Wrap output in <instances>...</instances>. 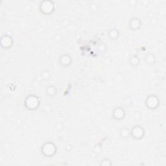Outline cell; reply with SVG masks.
I'll return each instance as SVG.
<instances>
[{
    "label": "cell",
    "mask_w": 166,
    "mask_h": 166,
    "mask_svg": "<svg viewBox=\"0 0 166 166\" xmlns=\"http://www.w3.org/2000/svg\"><path fill=\"white\" fill-rule=\"evenodd\" d=\"M40 104L38 97L35 95H28L25 100V106L30 110H37Z\"/></svg>",
    "instance_id": "obj_1"
},
{
    "label": "cell",
    "mask_w": 166,
    "mask_h": 166,
    "mask_svg": "<svg viewBox=\"0 0 166 166\" xmlns=\"http://www.w3.org/2000/svg\"><path fill=\"white\" fill-rule=\"evenodd\" d=\"M41 151L44 156L51 157L53 156L56 153V147L54 143L48 142L45 143L42 147Z\"/></svg>",
    "instance_id": "obj_2"
},
{
    "label": "cell",
    "mask_w": 166,
    "mask_h": 166,
    "mask_svg": "<svg viewBox=\"0 0 166 166\" xmlns=\"http://www.w3.org/2000/svg\"><path fill=\"white\" fill-rule=\"evenodd\" d=\"M40 11L45 15H50L55 11L54 3L49 0L42 1L40 3Z\"/></svg>",
    "instance_id": "obj_3"
},
{
    "label": "cell",
    "mask_w": 166,
    "mask_h": 166,
    "mask_svg": "<svg viewBox=\"0 0 166 166\" xmlns=\"http://www.w3.org/2000/svg\"><path fill=\"white\" fill-rule=\"evenodd\" d=\"M145 105L149 109L155 110L160 105L159 98L156 95L151 94L147 96L145 100Z\"/></svg>",
    "instance_id": "obj_4"
},
{
    "label": "cell",
    "mask_w": 166,
    "mask_h": 166,
    "mask_svg": "<svg viewBox=\"0 0 166 166\" xmlns=\"http://www.w3.org/2000/svg\"><path fill=\"white\" fill-rule=\"evenodd\" d=\"M130 136L135 139H142L145 136V130L139 125L134 126L130 130Z\"/></svg>",
    "instance_id": "obj_5"
},
{
    "label": "cell",
    "mask_w": 166,
    "mask_h": 166,
    "mask_svg": "<svg viewBox=\"0 0 166 166\" xmlns=\"http://www.w3.org/2000/svg\"><path fill=\"white\" fill-rule=\"evenodd\" d=\"M1 46L4 49H9L13 45V39L11 35H5L1 38Z\"/></svg>",
    "instance_id": "obj_6"
},
{
    "label": "cell",
    "mask_w": 166,
    "mask_h": 166,
    "mask_svg": "<svg viewBox=\"0 0 166 166\" xmlns=\"http://www.w3.org/2000/svg\"><path fill=\"white\" fill-rule=\"evenodd\" d=\"M112 116L115 120H122L125 117V110L122 107H116L113 110Z\"/></svg>",
    "instance_id": "obj_7"
},
{
    "label": "cell",
    "mask_w": 166,
    "mask_h": 166,
    "mask_svg": "<svg viewBox=\"0 0 166 166\" xmlns=\"http://www.w3.org/2000/svg\"><path fill=\"white\" fill-rule=\"evenodd\" d=\"M72 62V59L70 55L68 54H64L59 58V63L63 67H68Z\"/></svg>",
    "instance_id": "obj_8"
},
{
    "label": "cell",
    "mask_w": 166,
    "mask_h": 166,
    "mask_svg": "<svg viewBox=\"0 0 166 166\" xmlns=\"http://www.w3.org/2000/svg\"><path fill=\"white\" fill-rule=\"evenodd\" d=\"M142 26V21L138 18H132L129 22V27L132 31H138Z\"/></svg>",
    "instance_id": "obj_9"
},
{
    "label": "cell",
    "mask_w": 166,
    "mask_h": 166,
    "mask_svg": "<svg viewBox=\"0 0 166 166\" xmlns=\"http://www.w3.org/2000/svg\"><path fill=\"white\" fill-rule=\"evenodd\" d=\"M129 63L132 67H138L140 63V59L137 55H132L129 59Z\"/></svg>",
    "instance_id": "obj_10"
},
{
    "label": "cell",
    "mask_w": 166,
    "mask_h": 166,
    "mask_svg": "<svg viewBox=\"0 0 166 166\" xmlns=\"http://www.w3.org/2000/svg\"><path fill=\"white\" fill-rule=\"evenodd\" d=\"M120 37V32L118 29L112 28L109 31V37L112 40H116Z\"/></svg>",
    "instance_id": "obj_11"
},
{
    "label": "cell",
    "mask_w": 166,
    "mask_h": 166,
    "mask_svg": "<svg viewBox=\"0 0 166 166\" xmlns=\"http://www.w3.org/2000/svg\"><path fill=\"white\" fill-rule=\"evenodd\" d=\"M145 61L149 65L154 64L156 62V57L153 53H149L145 57Z\"/></svg>",
    "instance_id": "obj_12"
},
{
    "label": "cell",
    "mask_w": 166,
    "mask_h": 166,
    "mask_svg": "<svg viewBox=\"0 0 166 166\" xmlns=\"http://www.w3.org/2000/svg\"><path fill=\"white\" fill-rule=\"evenodd\" d=\"M57 93V90L53 85H49L46 89V94L49 97H54Z\"/></svg>",
    "instance_id": "obj_13"
},
{
    "label": "cell",
    "mask_w": 166,
    "mask_h": 166,
    "mask_svg": "<svg viewBox=\"0 0 166 166\" xmlns=\"http://www.w3.org/2000/svg\"><path fill=\"white\" fill-rule=\"evenodd\" d=\"M120 136L123 139L128 138L130 136V130L126 127L122 128L120 131Z\"/></svg>",
    "instance_id": "obj_14"
},
{
    "label": "cell",
    "mask_w": 166,
    "mask_h": 166,
    "mask_svg": "<svg viewBox=\"0 0 166 166\" xmlns=\"http://www.w3.org/2000/svg\"><path fill=\"white\" fill-rule=\"evenodd\" d=\"M51 77V73L47 70H44L41 73V77L44 81H49Z\"/></svg>",
    "instance_id": "obj_15"
},
{
    "label": "cell",
    "mask_w": 166,
    "mask_h": 166,
    "mask_svg": "<svg viewBox=\"0 0 166 166\" xmlns=\"http://www.w3.org/2000/svg\"><path fill=\"white\" fill-rule=\"evenodd\" d=\"M97 49L100 53H105L107 50V47L105 43L101 42L99 44Z\"/></svg>",
    "instance_id": "obj_16"
},
{
    "label": "cell",
    "mask_w": 166,
    "mask_h": 166,
    "mask_svg": "<svg viewBox=\"0 0 166 166\" xmlns=\"http://www.w3.org/2000/svg\"><path fill=\"white\" fill-rule=\"evenodd\" d=\"M112 165V163L110 160L108 159H105L101 160L100 165L101 166H110Z\"/></svg>",
    "instance_id": "obj_17"
},
{
    "label": "cell",
    "mask_w": 166,
    "mask_h": 166,
    "mask_svg": "<svg viewBox=\"0 0 166 166\" xmlns=\"http://www.w3.org/2000/svg\"><path fill=\"white\" fill-rule=\"evenodd\" d=\"M94 151L97 154H100L102 152V148L100 145H96L94 149Z\"/></svg>",
    "instance_id": "obj_18"
}]
</instances>
